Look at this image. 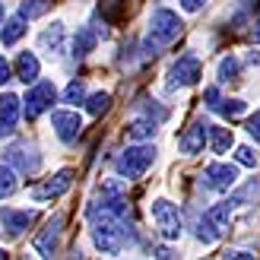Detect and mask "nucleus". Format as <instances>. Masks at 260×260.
I'll return each mask as SVG.
<instances>
[{
	"mask_svg": "<svg viewBox=\"0 0 260 260\" xmlns=\"http://www.w3.org/2000/svg\"><path fill=\"white\" fill-rule=\"evenodd\" d=\"M155 159V146H146V143H140V146H127L121 155H118V175L127 178V181H137L146 175V168L152 165Z\"/></svg>",
	"mask_w": 260,
	"mask_h": 260,
	"instance_id": "obj_2",
	"label": "nucleus"
},
{
	"mask_svg": "<svg viewBox=\"0 0 260 260\" xmlns=\"http://www.w3.org/2000/svg\"><path fill=\"white\" fill-rule=\"evenodd\" d=\"M32 219H35L32 210H10V206H4V210H0V222H4V229L10 232V235H19V232L29 225Z\"/></svg>",
	"mask_w": 260,
	"mask_h": 260,
	"instance_id": "obj_13",
	"label": "nucleus"
},
{
	"mask_svg": "<svg viewBox=\"0 0 260 260\" xmlns=\"http://www.w3.org/2000/svg\"><path fill=\"white\" fill-rule=\"evenodd\" d=\"M210 143H213V152H229L232 149V143H235V137H232V130L229 127H213L210 124Z\"/></svg>",
	"mask_w": 260,
	"mask_h": 260,
	"instance_id": "obj_17",
	"label": "nucleus"
},
{
	"mask_svg": "<svg viewBox=\"0 0 260 260\" xmlns=\"http://www.w3.org/2000/svg\"><path fill=\"white\" fill-rule=\"evenodd\" d=\"M0 19H4V0H0Z\"/></svg>",
	"mask_w": 260,
	"mask_h": 260,
	"instance_id": "obj_35",
	"label": "nucleus"
},
{
	"mask_svg": "<svg viewBox=\"0 0 260 260\" xmlns=\"http://www.w3.org/2000/svg\"><path fill=\"white\" fill-rule=\"evenodd\" d=\"M219 235H222V229H219L210 216H200V219H197V241H203V244H216Z\"/></svg>",
	"mask_w": 260,
	"mask_h": 260,
	"instance_id": "obj_16",
	"label": "nucleus"
},
{
	"mask_svg": "<svg viewBox=\"0 0 260 260\" xmlns=\"http://www.w3.org/2000/svg\"><path fill=\"white\" fill-rule=\"evenodd\" d=\"M16 76L22 83H35L38 80V57L32 54V51H22V54L16 57Z\"/></svg>",
	"mask_w": 260,
	"mask_h": 260,
	"instance_id": "obj_15",
	"label": "nucleus"
},
{
	"mask_svg": "<svg viewBox=\"0 0 260 260\" xmlns=\"http://www.w3.org/2000/svg\"><path fill=\"white\" fill-rule=\"evenodd\" d=\"M51 124H54V134L63 143H76V137H80V130H83V121H80L76 111H54L51 114Z\"/></svg>",
	"mask_w": 260,
	"mask_h": 260,
	"instance_id": "obj_8",
	"label": "nucleus"
},
{
	"mask_svg": "<svg viewBox=\"0 0 260 260\" xmlns=\"http://www.w3.org/2000/svg\"><path fill=\"white\" fill-rule=\"evenodd\" d=\"M4 257H7V251H4V248H0V260H4Z\"/></svg>",
	"mask_w": 260,
	"mask_h": 260,
	"instance_id": "obj_36",
	"label": "nucleus"
},
{
	"mask_svg": "<svg viewBox=\"0 0 260 260\" xmlns=\"http://www.w3.org/2000/svg\"><path fill=\"white\" fill-rule=\"evenodd\" d=\"M92 48H95V32H92V29H80V32H76V38H73V54L83 57V54H89Z\"/></svg>",
	"mask_w": 260,
	"mask_h": 260,
	"instance_id": "obj_19",
	"label": "nucleus"
},
{
	"mask_svg": "<svg viewBox=\"0 0 260 260\" xmlns=\"http://www.w3.org/2000/svg\"><path fill=\"white\" fill-rule=\"evenodd\" d=\"M54 102H57V89H54V83H35V86L29 89V95H25L22 111H25V118H29V121H35L38 114L48 111Z\"/></svg>",
	"mask_w": 260,
	"mask_h": 260,
	"instance_id": "obj_4",
	"label": "nucleus"
},
{
	"mask_svg": "<svg viewBox=\"0 0 260 260\" xmlns=\"http://www.w3.org/2000/svg\"><path fill=\"white\" fill-rule=\"evenodd\" d=\"M251 42H260V19L254 22V29H251Z\"/></svg>",
	"mask_w": 260,
	"mask_h": 260,
	"instance_id": "obj_34",
	"label": "nucleus"
},
{
	"mask_svg": "<svg viewBox=\"0 0 260 260\" xmlns=\"http://www.w3.org/2000/svg\"><path fill=\"white\" fill-rule=\"evenodd\" d=\"M10 76H13V73H10V63H7L4 57H0V86H4V83L10 80Z\"/></svg>",
	"mask_w": 260,
	"mask_h": 260,
	"instance_id": "obj_33",
	"label": "nucleus"
},
{
	"mask_svg": "<svg viewBox=\"0 0 260 260\" xmlns=\"http://www.w3.org/2000/svg\"><path fill=\"white\" fill-rule=\"evenodd\" d=\"M181 29H184V22L178 19V13H172V10H155L152 19H149V38L143 42V54L155 57L162 45H172L175 38L181 35Z\"/></svg>",
	"mask_w": 260,
	"mask_h": 260,
	"instance_id": "obj_1",
	"label": "nucleus"
},
{
	"mask_svg": "<svg viewBox=\"0 0 260 260\" xmlns=\"http://www.w3.org/2000/svg\"><path fill=\"white\" fill-rule=\"evenodd\" d=\"M235 162H238V165L254 168V165H257V152H254L251 146H238V149H235Z\"/></svg>",
	"mask_w": 260,
	"mask_h": 260,
	"instance_id": "obj_29",
	"label": "nucleus"
},
{
	"mask_svg": "<svg viewBox=\"0 0 260 260\" xmlns=\"http://www.w3.org/2000/svg\"><path fill=\"white\" fill-rule=\"evenodd\" d=\"M248 134L260 143V108H257V111L251 114V118H248Z\"/></svg>",
	"mask_w": 260,
	"mask_h": 260,
	"instance_id": "obj_30",
	"label": "nucleus"
},
{
	"mask_svg": "<svg viewBox=\"0 0 260 260\" xmlns=\"http://www.w3.org/2000/svg\"><path fill=\"white\" fill-rule=\"evenodd\" d=\"M219 80H222V83H229V80H238V60L232 57V54L219 60Z\"/></svg>",
	"mask_w": 260,
	"mask_h": 260,
	"instance_id": "obj_26",
	"label": "nucleus"
},
{
	"mask_svg": "<svg viewBox=\"0 0 260 260\" xmlns=\"http://www.w3.org/2000/svg\"><path fill=\"white\" fill-rule=\"evenodd\" d=\"M7 162L10 165H16L19 172H25V175H32V172H38V165H42V159H38V152L32 149V146H10L7 149Z\"/></svg>",
	"mask_w": 260,
	"mask_h": 260,
	"instance_id": "obj_11",
	"label": "nucleus"
},
{
	"mask_svg": "<svg viewBox=\"0 0 260 260\" xmlns=\"http://www.w3.org/2000/svg\"><path fill=\"white\" fill-rule=\"evenodd\" d=\"M203 99H206V105H213V108H216V105H219V89H216V86H210V89L203 92Z\"/></svg>",
	"mask_w": 260,
	"mask_h": 260,
	"instance_id": "obj_32",
	"label": "nucleus"
},
{
	"mask_svg": "<svg viewBox=\"0 0 260 260\" xmlns=\"http://www.w3.org/2000/svg\"><path fill=\"white\" fill-rule=\"evenodd\" d=\"M155 124H159V121H152V118L134 121V124L127 127V137H130V140H149V137L155 134Z\"/></svg>",
	"mask_w": 260,
	"mask_h": 260,
	"instance_id": "obj_18",
	"label": "nucleus"
},
{
	"mask_svg": "<svg viewBox=\"0 0 260 260\" xmlns=\"http://www.w3.org/2000/svg\"><path fill=\"white\" fill-rule=\"evenodd\" d=\"M219 114H222V118H241L244 111H248V105H244L241 99H225V102H219Z\"/></svg>",
	"mask_w": 260,
	"mask_h": 260,
	"instance_id": "obj_23",
	"label": "nucleus"
},
{
	"mask_svg": "<svg viewBox=\"0 0 260 260\" xmlns=\"http://www.w3.org/2000/svg\"><path fill=\"white\" fill-rule=\"evenodd\" d=\"M25 19H29V16H25L22 10L16 13V16H10V19L4 22V32H0V42H4V45H16L19 38H22V32H25Z\"/></svg>",
	"mask_w": 260,
	"mask_h": 260,
	"instance_id": "obj_14",
	"label": "nucleus"
},
{
	"mask_svg": "<svg viewBox=\"0 0 260 260\" xmlns=\"http://www.w3.org/2000/svg\"><path fill=\"white\" fill-rule=\"evenodd\" d=\"M200 181H203V187H210V190H229L238 181V168L235 165H225V162H213V165L203 168V178Z\"/></svg>",
	"mask_w": 260,
	"mask_h": 260,
	"instance_id": "obj_6",
	"label": "nucleus"
},
{
	"mask_svg": "<svg viewBox=\"0 0 260 260\" xmlns=\"http://www.w3.org/2000/svg\"><path fill=\"white\" fill-rule=\"evenodd\" d=\"M86 99V89H83V83H70L67 89H63V102H70V105H80V102Z\"/></svg>",
	"mask_w": 260,
	"mask_h": 260,
	"instance_id": "obj_28",
	"label": "nucleus"
},
{
	"mask_svg": "<svg viewBox=\"0 0 260 260\" xmlns=\"http://www.w3.org/2000/svg\"><path fill=\"white\" fill-rule=\"evenodd\" d=\"M206 137H210V124H190V127L184 130V137H181V152H184V155L203 152Z\"/></svg>",
	"mask_w": 260,
	"mask_h": 260,
	"instance_id": "obj_12",
	"label": "nucleus"
},
{
	"mask_svg": "<svg viewBox=\"0 0 260 260\" xmlns=\"http://www.w3.org/2000/svg\"><path fill=\"white\" fill-rule=\"evenodd\" d=\"M203 76V67H200V60L187 54V57H181L172 63V70H168V89H184V86H193Z\"/></svg>",
	"mask_w": 260,
	"mask_h": 260,
	"instance_id": "obj_5",
	"label": "nucleus"
},
{
	"mask_svg": "<svg viewBox=\"0 0 260 260\" xmlns=\"http://www.w3.org/2000/svg\"><path fill=\"white\" fill-rule=\"evenodd\" d=\"M251 197H254V200L260 197V178L248 181V184H244V187H241L238 193H232V197H229V203L235 206V203H244V200H251Z\"/></svg>",
	"mask_w": 260,
	"mask_h": 260,
	"instance_id": "obj_22",
	"label": "nucleus"
},
{
	"mask_svg": "<svg viewBox=\"0 0 260 260\" xmlns=\"http://www.w3.org/2000/svg\"><path fill=\"white\" fill-rule=\"evenodd\" d=\"M206 216H210L213 222L225 232V229H229V219H232V203H216V206H213V210L206 213Z\"/></svg>",
	"mask_w": 260,
	"mask_h": 260,
	"instance_id": "obj_25",
	"label": "nucleus"
},
{
	"mask_svg": "<svg viewBox=\"0 0 260 260\" xmlns=\"http://www.w3.org/2000/svg\"><path fill=\"white\" fill-rule=\"evenodd\" d=\"M60 229H63V216H54L51 222L45 225V232L35 235V251L42 257H51L57 254V244H60Z\"/></svg>",
	"mask_w": 260,
	"mask_h": 260,
	"instance_id": "obj_9",
	"label": "nucleus"
},
{
	"mask_svg": "<svg viewBox=\"0 0 260 260\" xmlns=\"http://www.w3.org/2000/svg\"><path fill=\"white\" fill-rule=\"evenodd\" d=\"M10 193H16V172L7 165H0V200L10 197Z\"/></svg>",
	"mask_w": 260,
	"mask_h": 260,
	"instance_id": "obj_24",
	"label": "nucleus"
},
{
	"mask_svg": "<svg viewBox=\"0 0 260 260\" xmlns=\"http://www.w3.org/2000/svg\"><path fill=\"white\" fill-rule=\"evenodd\" d=\"M19 121V95L4 92L0 95V140H7Z\"/></svg>",
	"mask_w": 260,
	"mask_h": 260,
	"instance_id": "obj_10",
	"label": "nucleus"
},
{
	"mask_svg": "<svg viewBox=\"0 0 260 260\" xmlns=\"http://www.w3.org/2000/svg\"><path fill=\"white\" fill-rule=\"evenodd\" d=\"M70 184H73V172L63 168V172H57L54 178H48L38 187H32V200H54V197H60V193H67Z\"/></svg>",
	"mask_w": 260,
	"mask_h": 260,
	"instance_id": "obj_7",
	"label": "nucleus"
},
{
	"mask_svg": "<svg viewBox=\"0 0 260 260\" xmlns=\"http://www.w3.org/2000/svg\"><path fill=\"white\" fill-rule=\"evenodd\" d=\"M86 108H89V114H95V118H99V114H105L111 108V95L108 92H92V95L86 99Z\"/></svg>",
	"mask_w": 260,
	"mask_h": 260,
	"instance_id": "obj_21",
	"label": "nucleus"
},
{
	"mask_svg": "<svg viewBox=\"0 0 260 260\" xmlns=\"http://www.w3.org/2000/svg\"><path fill=\"white\" fill-rule=\"evenodd\" d=\"M181 7H184L187 13H197V10L206 7V0H181Z\"/></svg>",
	"mask_w": 260,
	"mask_h": 260,
	"instance_id": "obj_31",
	"label": "nucleus"
},
{
	"mask_svg": "<svg viewBox=\"0 0 260 260\" xmlns=\"http://www.w3.org/2000/svg\"><path fill=\"white\" fill-rule=\"evenodd\" d=\"M149 213H152V222L162 232L165 241H178L181 238V213H178V206L172 200H152Z\"/></svg>",
	"mask_w": 260,
	"mask_h": 260,
	"instance_id": "obj_3",
	"label": "nucleus"
},
{
	"mask_svg": "<svg viewBox=\"0 0 260 260\" xmlns=\"http://www.w3.org/2000/svg\"><path fill=\"white\" fill-rule=\"evenodd\" d=\"M99 13H102V19H105V22H118V16H121V0H102Z\"/></svg>",
	"mask_w": 260,
	"mask_h": 260,
	"instance_id": "obj_27",
	"label": "nucleus"
},
{
	"mask_svg": "<svg viewBox=\"0 0 260 260\" xmlns=\"http://www.w3.org/2000/svg\"><path fill=\"white\" fill-rule=\"evenodd\" d=\"M60 42H63V25H60V22H51V29L42 32V48L60 51Z\"/></svg>",
	"mask_w": 260,
	"mask_h": 260,
	"instance_id": "obj_20",
	"label": "nucleus"
}]
</instances>
